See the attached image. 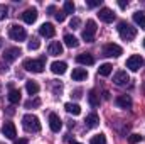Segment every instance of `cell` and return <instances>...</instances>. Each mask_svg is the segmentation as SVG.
I'll list each match as a JSON object with an SVG mask.
<instances>
[{
	"mask_svg": "<svg viewBox=\"0 0 145 144\" xmlns=\"http://www.w3.org/2000/svg\"><path fill=\"white\" fill-rule=\"evenodd\" d=\"M22 126H24V129L27 132H39L40 131V122H39V119H37L36 115H32V114H25L22 117Z\"/></svg>",
	"mask_w": 145,
	"mask_h": 144,
	"instance_id": "6da1fadb",
	"label": "cell"
},
{
	"mask_svg": "<svg viewBox=\"0 0 145 144\" xmlns=\"http://www.w3.org/2000/svg\"><path fill=\"white\" fill-rule=\"evenodd\" d=\"M118 34L123 41H133L137 37V29L132 27L128 22H120L118 24Z\"/></svg>",
	"mask_w": 145,
	"mask_h": 144,
	"instance_id": "7a4b0ae2",
	"label": "cell"
},
{
	"mask_svg": "<svg viewBox=\"0 0 145 144\" xmlns=\"http://www.w3.org/2000/svg\"><path fill=\"white\" fill-rule=\"evenodd\" d=\"M24 68L32 73H42L44 68H46V61L42 58L40 59H25L24 61Z\"/></svg>",
	"mask_w": 145,
	"mask_h": 144,
	"instance_id": "3957f363",
	"label": "cell"
},
{
	"mask_svg": "<svg viewBox=\"0 0 145 144\" xmlns=\"http://www.w3.org/2000/svg\"><path fill=\"white\" fill-rule=\"evenodd\" d=\"M8 36H10V39L20 42V41H24V39L27 37V32H25L24 27H20V26H17V24H12V26L8 27Z\"/></svg>",
	"mask_w": 145,
	"mask_h": 144,
	"instance_id": "277c9868",
	"label": "cell"
},
{
	"mask_svg": "<svg viewBox=\"0 0 145 144\" xmlns=\"http://www.w3.org/2000/svg\"><path fill=\"white\" fill-rule=\"evenodd\" d=\"M96 22L95 20H88L86 22V29L83 31V39L86 41V42H93V39H95V34H96Z\"/></svg>",
	"mask_w": 145,
	"mask_h": 144,
	"instance_id": "5b68a950",
	"label": "cell"
},
{
	"mask_svg": "<svg viewBox=\"0 0 145 144\" xmlns=\"http://www.w3.org/2000/svg\"><path fill=\"white\" fill-rule=\"evenodd\" d=\"M142 65H144V58L140 54H133V56H130L127 59V68L130 71H138L142 68Z\"/></svg>",
	"mask_w": 145,
	"mask_h": 144,
	"instance_id": "8992f818",
	"label": "cell"
},
{
	"mask_svg": "<svg viewBox=\"0 0 145 144\" xmlns=\"http://www.w3.org/2000/svg\"><path fill=\"white\" fill-rule=\"evenodd\" d=\"M103 54L108 56V58H118L120 54H123V49H121L118 44L110 42V44H106V46L103 48Z\"/></svg>",
	"mask_w": 145,
	"mask_h": 144,
	"instance_id": "52a82bcc",
	"label": "cell"
},
{
	"mask_svg": "<svg viewBox=\"0 0 145 144\" xmlns=\"http://www.w3.org/2000/svg\"><path fill=\"white\" fill-rule=\"evenodd\" d=\"M98 17H100V20H103V22H113L115 20V12L108 9V7H103V9H100V12H98Z\"/></svg>",
	"mask_w": 145,
	"mask_h": 144,
	"instance_id": "ba28073f",
	"label": "cell"
},
{
	"mask_svg": "<svg viewBox=\"0 0 145 144\" xmlns=\"http://www.w3.org/2000/svg\"><path fill=\"white\" fill-rule=\"evenodd\" d=\"M49 127H51L52 132H59V131H61V127H63V120L59 119L57 114H51V115H49Z\"/></svg>",
	"mask_w": 145,
	"mask_h": 144,
	"instance_id": "9c48e42d",
	"label": "cell"
},
{
	"mask_svg": "<svg viewBox=\"0 0 145 144\" xmlns=\"http://www.w3.org/2000/svg\"><path fill=\"white\" fill-rule=\"evenodd\" d=\"M2 134H3L7 139H15V136H17V129H15V126H14L12 122H5L3 127H2Z\"/></svg>",
	"mask_w": 145,
	"mask_h": 144,
	"instance_id": "30bf717a",
	"label": "cell"
},
{
	"mask_svg": "<svg viewBox=\"0 0 145 144\" xmlns=\"http://www.w3.org/2000/svg\"><path fill=\"white\" fill-rule=\"evenodd\" d=\"M39 34H40L42 37H54V34H56V27H54L52 24L46 22V24H42V26L39 27Z\"/></svg>",
	"mask_w": 145,
	"mask_h": 144,
	"instance_id": "8fae6325",
	"label": "cell"
},
{
	"mask_svg": "<svg viewBox=\"0 0 145 144\" xmlns=\"http://www.w3.org/2000/svg\"><path fill=\"white\" fill-rule=\"evenodd\" d=\"M113 81H115L118 87H123V85H127V83L130 81V76H128L127 71H116L115 76H113Z\"/></svg>",
	"mask_w": 145,
	"mask_h": 144,
	"instance_id": "7c38bea8",
	"label": "cell"
},
{
	"mask_svg": "<svg viewBox=\"0 0 145 144\" xmlns=\"http://www.w3.org/2000/svg\"><path fill=\"white\" fill-rule=\"evenodd\" d=\"M22 19H24L25 24H34L37 20V10L36 9H27V10H24Z\"/></svg>",
	"mask_w": 145,
	"mask_h": 144,
	"instance_id": "4fadbf2b",
	"label": "cell"
},
{
	"mask_svg": "<svg viewBox=\"0 0 145 144\" xmlns=\"http://www.w3.org/2000/svg\"><path fill=\"white\" fill-rule=\"evenodd\" d=\"M115 104L120 108H132V98L128 95H120L115 98Z\"/></svg>",
	"mask_w": 145,
	"mask_h": 144,
	"instance_id": "5bb4252c",
	"label": "cell"
},
{
	"mask_svg": "<svg viewBox=\"0 0 145 144\" xmlns=\"http://www.w3.org/2000/svg\"><path fill=\"white\" fill-rule=\"evenodd\" d=\"M19 54H20V49H19V48H8V49H5V53H3V59H5V61H14V59L19 58Z\"/></svg>",
	"mask_w": 145,
	"mask_h": 144,
	"instance_id": "9a60e30c",
	"label": "cell"
},
{
	"mask_svg": "<svg viewBox=\"0 0 145 144\" xmlns=\"http://www.w3.org/2000/svg\"><path fill=\"white\" fill-rule=\"evenodd\" d=\"M76 61H78L79 65L89 66V65H93V63H95V58H93L89 53H83V54H78V56H76Z\"/></svg>",
	"mask_w": 145,
	"mask_h": 144,
	"instance_id": "2e32d148",
	"label": "cell"
},
{
	"mask_svg": "<svg viewBox=\"0 0 145 144\" xmlns=\"http://www.w3.org/2000/svg\"><path fill=\"white\" fill-rule=\"evenodd\" d=\"M66 68H68V65L64 61H54L51 65V71L54 73V75H64L66 73Z\"/></svg>",
	"mask_w": 145,
	"mask_h": 144,
	"instance_id": "e0dca14e",
	"label": "cell"
},
{
	"mask_svg": "<svg viewBox=\"0 0 145 144\" xmlns=\"http://www.w3.org/2000/svg\"><path fill=\"white\" fill-rule=\"evenodd\" d=\"M72 80H76V81H81V80H86L88 78V71L84 70V68H74L71 73Z\"/></svg>",
	"mask_w": 145,
	"mask_h": 144,
	"instance_id": "ac0fdd59",
	"label": "cell"
},
{
	"mask_svg": "<svg viewBox=\"0 0 145 144\" xmlns=\"http://www.w3.org/2000/svg\"><path fill=\"white\" fill-rule=\"evenodd\" d=\"M49 54H51V56H59V54H63V44H61L59 41L51 42V46H49Z\"/></svg>",
	"mask_w": 145,
	"mask_h": 144,
	"instance_id": "d6986e66",
	"label": "cell"
},
{
	"mask_svg": "<svg viewBox=\"0 0 145 144\" xmlns=\"http://www.w3.org/2000/svg\"><path fill=\"white\" fill-rule=\"evenodd\" d=\"M84 124H86V127H88V129H95V127L100 124V117H98L96 114H89V115L86 117Z\"/></svg>",
	"mask_w": 145,
	"mask_h": 144,
	"instance_id": "ffe728a7",
	"label": "cell"
},
{
	"mask_svg": "<svg viewBox=\"0 0 145 144\" xmlns=\"http://www.w3.org/2000/svg\"><path fill=\"white\" fill-rule=\"evenodd\" d=\"M8 102L10 104H19L20 102V90H15V88H10V92H8Z\"/></svg>",
	"mask_w": 145,
	"mask_h": 144,
	"instance_id": "44dd1931",
	"label": "cell"
},
{
	"mask_svg": "<svg viewBox=\"0 0 145 144\" xmlns=\"http://www.w3.org/2000/svg\"><path fill=\"white\" fill-rule=\"evenodd\" d=\"M64 108H66V112L71 114V115H79V114H81V107H79L78 104H71V102H68V104L64 105Z\"/></svg>",
	"mask_w": 145,
	"mask_h": 144,
	"instance_id": "7402d4cb",
	"label": "cell"
},
{
	"mask_svg": "<svg viewBox=\"0 0 145 144\" xmlns=\"http://www.w3.org/2000/svg\"><path fill=\"white\" fill-rule=\"evenodd\" d=\"M88 102H89V105H91L93 108H96L98 105H100V97L96 95L95 90H91V92L88 93Z\"/></svg>",
	"mask_w": 145,
	"mask_h": 144,
	"instance_id": "603a6c76",
	"label": "cell"
},
{
	"mask_svg": "<svg viewBox=\"0 0 145 144\" xmlns=\"http://www.w3.org/2000/svg\"><path fill=\"white\" fill-rule=\"evenodd\" d=\"M133 22L137 26H140L142 29H145V12H135L133 14Z\"/></svg>",
	"mask_w": 145,
	"mask_h": 144,
	"instance_id": "cb8c5ba5",
	"label": "cell"
},
{
	"mask_svg": "<svg viewBox=\"0 0 145 144\" xmlns=\"http://www.w3.org/2000/svg\"><path fill=\"white\" fill-rule=\"evenodd\" d=\"M64 44H66L68 48H78V46H79V41L72 36V34H66V36H64Z\"/></svg>",
	"mask_w": 145,
	"mask_h": 144,
	"instance_id": "d4e9b609",
	"label": "cell"
},
{
	"mask_svg": "<svg viewBox=\"0 0 145 144\" xmlns=\"http://www.w3.org/2000/svg\"><path fill=\"white\" fill-rule=\"evenodd\" d=\"M25 90L29 92V95H36L37 92H39V85H37L34 80H29V81L25 83Z\"/></svg>",
	"mask_w": 145,
	"mask_h": 144,
	"instance_id": "484cf974",
	"label": "cell"
},
{
	"mask_svg": "<svg viewBox=\"0 0 145 144\" xmlns=\"http://www.w3.org/2000/svg\"><path fill=\"white\" fill-rule=\"evenodd\" d=\"M111 71H113V66H111L110 63H105V65H101V66L98 68V75H101V76H108Z\"/></svg>",
	"mask_w": 145,
	"mask_h": 144,
	"instance_id": "4316f807",
	"label": "cell"
},
{
	"mask_svg": "<svg viewBox=\"0 0 145 144\" xmlns=\"http://www.w3.org/2000/svg\"><path fill=\"white\" fill-rule=\"evenodd\" d=\"M89 144H106V136L105 134H96V136L91 137Z\"/></svg>",
	"mask_w": 145,
	"mask_h": 144,
	"instance_id": "83f0119b",
	"label": "cell"
},
{
	"mask_svg": "<svg viewBox=\"0 0 145 144\" xmlns=\"http://www.w3.org/2000/svg\"><path fill=\"white\" fill-rule=\"evenodd\" d=\"M39 46H40V41L39 39H31L29 41V44H27V48H29V51H36V49H39Z\"/></svg>",
	"mask_w": 145,
	"mask_h": 144,
	"instance_id": "f1b7e54d",
	"label": "cell"
},
{
	"mask_svg": "<svg viewBox=\"0 0 145 144\" xmlns=\"http://www.w3.org/2000/svg\"><path fill=\"white\" fill-rule=\"evenodd\" d=\"M142 139H144V137H142L140 134H130V136H128V143L130 144H138V143H142Z\"/></svg>",
	"mask_w": 145,
	"mask_h": 144,
	"instance_id": "f546056e",
	"label": "cell"
},
{
	"mask_svg": "<svg viewBox=\"0 0 145 144\" xmlns=\"http://www.w3.org/2000/svg\"><path fill=\"white\" fill-rule=\"evenodd\" d=\"M74 3H72L71 0H68V2H64V14H74Z\"/></svg>",
	"mask_w": 145,
	"mask_h": 144,
	"instance_id": "4dcf8cb0",
	"label": "cell"
},
{
	"mask_svg": "<svg viewBox=\"0 0 145 144\" xmlns=\"http://www.w3.org/2000/svg\"><path fill=\"white\" fill-rule=\"evenodd\" d=\"M39 105H40V100L39 98H34V100L31 98V100L25 102V108H34V107H39Z\"/></svg>",
	"mask_w": 145,
	"mask_h": 144,
	"instance_id": "1f68e13d",
	"label": "cell"
},
{
	"mask_svg": "<svg viewBox=\"0 0 145 144\" xmlns=\"http://www.w3.org/2000/svg\"><path fill=\"white\" fill-rule=\"evenodd\" d=\"M7 14H8V9H7V5L0 3V20H3V19L7 17Z\"/></svg>",
	"mask_w": 145,
	"mask_h": 144,
	"instance_id": "d6a6232c",
	"label": "cell"
},
{
	"mask_svg": "<svg viewBox=\"0 0 145 144\" xmlns=\"http://www.w3.org/2000/svg\"><path fill=\"white\" fill-rule=\"evenodd\" d=\"M69 26H71L72 29H79V26H81V20H79V17H72L71 22H69Z\"/></svg>",
	"mask_w": 145,
	"mask_h": 144,
	"instance_id": "836d02e7",
	"label": "cell"
},
{
	"mask_svg": "<svg viewBox=\"0 0 145 144\" xmlns=\"http://www.w3.org/2000/svg\"><path fill=\"white\" fill-rule=\"evenodd\" d=\"M100 3H101V0H88V2H86V5H88V7H91V9L100 7Z\"/></svg>",
	"mask_w": 145,
	"mask_h": 144,
	"instance_id": "e575fe53",
	"label": "cell"
},
{
	"mask_svg": "<svg viewBox=\"0 0 145 144\" xmlns=\"http://www.w3.org/2000/svg\"><path fill=\"white\" fill-rule=\"evenodd\" d=\"M54 17H56V20H57V22H64L66 14H64V12H56V14H54Z\"/></svg>",
	"mask_w": 145,
	"mask_h": 144,
	"instance_id": "d590c367",
	"label": "cell"
},
{
	"mask_svg": "<svg viewBox=\"0 0 145 144\" xmlns=\"http://www.w3.org/2000/svg\"><path fill=\"white\" fill-rule=\"evenodd\" d=\"M118 5H120V9H127L128 2H125V0H120V2H118Z\"/></svg>",
	"mask_w": 145,
	"mask_h": 144,
	"instance_id": "8d00e7d4",
	"label": "cell"
},
{
	"mask_svg": "<svg viewBox=\"0 0 145 144\" xmlns=\"http://www.w3.org/2000/svg\"><path fill=\"white\" fill-rule=\"evenodd\" d=\"M15 144H29V141H27V139H17Z\"/></svg>",
	"mask_w": 145,
	"mask_h": 144,
	"instance_id": "74e56055",
	"label": "cell"
},
{
	"mask_svg": "<svg viewBox=\"0 0 145 144\" xmlns=\"http://www.w3.org/2000/svg\"><path fill=\"white\" fill-rule=\"evenodd\" d=\"M54 10H56V9H54V5H51V7H47V12H49V14H52Z\"/></svg>",
	"mask_w": 145,
	"mask_h": 144,
	"instance_id": "f35d334b",
	"label": "cell"
},
{
	"mask_svg": "<svg viewBox=\"0 0 145 144\" xmlns=\"http://www.w3.org/2000/svg\"><path fill=\"white\" fill-rule=\"evenodd\" d=\"M71 144H81V143H78V141H71Z\"/></svg>",
	"mask_w": 145,
	"mask_h": 144,
	"instance_id": "ab89813d",
	"label": "cell"
},
{
	"mask_svg": "<svg viewBox=\"0 0 145 144\" xmlns=\"http://www.w3.org/2000/svg\"><path fill=\"white\" fill-rule=\"evenodd\" d=\"M2 44H3V41H2V37H0V48H2Z\"/></svg>",
	"mask_w": 145,
	"mask_h": 144,
	"instance_id": "60d3db41",
	"label": "cell"
},
{
	"mask_svg": "<svg viewBox=\"0 0 145 144\" xmlns=\"http://www.w3.org/2000/svg\"><path fill=\"white\" fill-rule=\"evenodd\" d=\"M144 46H145V39H144Z\"/></svg>",
	"mask_w": 145,
	"mask_h": 144,
	"instance_id": "b9f144b4",
	"label": "cell"
}]
</instances>
